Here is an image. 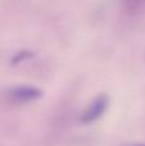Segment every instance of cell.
Masks as SVG:
<instances>
[{
	"instance_id": "6da1fadb",
	"label": "cell",
	"mask_w": 145,
	"mask_h": 146,
	"mask_svg": "<svg viewBox=\"0 0 145 146\" xmlns=\"http://www.w3.org/2000/svg\"><path fill=\"white\" fill-rule=\"evenodd\" d=\"M107 105H108L107 96L102 95V96H99V98H96L89 106H87L86 110L84 111V114H82V121L86 122V123L95 121V119L99 118V117L103 114V111L105 110Z\"/></svg>"
},
{
	"instance_id": "3957f363",
	"label": "cell",
	"mask_w": 145,
	"mask_h": 146,
	"mask_svg": "<svg viewBox=\"0 0 145 146\" xmlns=\"http://www.w3.org/2000/svg\"><path fill=\"white\" fill-rule=\"evenodd\" d=\"M123 1H125L126 7L131 10H136L145 5V0H123Z\"/></svg>"
},
{
	"instance_id": "277c9868",
	"label": "cell",
	"mask_w": 145,
	"mask_h": 146,
	"mask_svg": "<svg viewBox=\"0 0 145 146\" xmlns=\"http://www.w3.org/2000/svg\"><path fill=\"white\" fill-rule=\"evenodd\" d=\"M136 146H145V145H136Z\"/></svg>"
},
{
	"instance_id": "7a4b0ae2",
	"label": "cell",
	"mask_w": 145,
	"mask_h": 146,
	"mask_svg": "<svg viewBox=\"0 0 145 146\" xmlns=\"http://www.w3.org/2000/svg\"><path fill=\"white\" fill-rule=\"evenodd\" d=\"M12 96L14 100L25 103V101H30L39 98L40 92L36 88H32V87H18L12 91Z\"/></svg>"
}]
</instances>
